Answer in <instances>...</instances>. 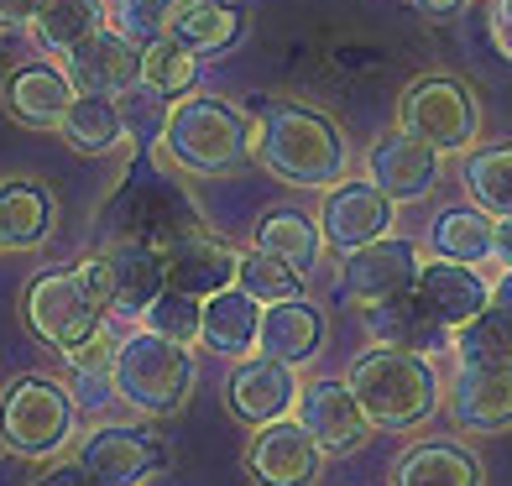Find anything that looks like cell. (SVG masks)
Wrapping results in <instances>:
<instances>
[{"mask_svg": "<svg viewBox=\"0 0 512 486\" xmlns=\"http://www.w3.org/2000/svg\"><path fill=\"white\" fill-rule=\"evenodd\" d=\"M262 121L251 126V157L272 178L293 189H330L345 173V131L309 105H256Z\"/></svg>", "mask_w": 512, "mask_h": 486, "instance_id": "obj_1", "label": "cell"}, {"mask_svg": "<svg viewBox=\"0 0 512 486\" xmlns=\"http://www.w3.org/2000/svg\"><path fill=\"white\" fill-rule=\"evenodd\" d=\"M100 230H105V241H142V246L162 251L178 236L199 230V210H194V199L152 162V152H136L126 178L115 183V194L105 199Z\"/></svg>", "mask_w": 512, "mask_h": 486, "instance_id": "obj_2", "label": "cell"}, {"mask_svg": "<svg viewBox=\"0 0 512 486\" xmlns=\"http://www.w3.org/2000/svg\"><path fill=\"white\" fill-rule=\"evenodd\" d=\"M345 387L361 403L371 429H413L439 408V377L429 356L392 351V345H371L351 361Z\"/></svg>", "mask_w": 512, "mask_h": 486, "instance_id": "obj_3", "label": "cell"}, {"mask_svg": "<svg viewBox=\"0 0 512 486\" xmlns=\"http://www.w3.org/2000/svg\"><path fill=\"white\" fill-rule=\"evenodd\" d=\"M162 147L189 173H230L251 157V121L209 95H178L162 121Z\"/></svg>", "mask_w": 512, "mask_h": 486, "instance_id": "obj_4", "label": "cell"}, {"mask_svg": "<svg viewBox=\"0 0 512 486\" xmlns=\"http://www.w3.org/2000/svg\"><path fill=\"white\" fill-rule=\"evenodd\" d=\"M194 387V356L189 345H173L152 330H136L115 345V398L131 403L147 419H168L183 408Z\"/></svg>", "mask_w": 512, "mask_h": 486, "instance_id": "obj_5", "label": "cell"}, {"mask_svg": "<svg viewBox=\"0 0 512 486\" xmlns=\"http://www.w3.org/2000/svg\"><path fill=\"white\" fill-rule=\"evenodd\" d=\"M398 131L429 142L439 157L445 152H471L476 131H481L476 95L455 74H418L398 95Z\"/></svg>", "mask_w": 512, "mask_h": 486, "instance_id": "obj_6", "label": "cell"}, {"mask_svg": "<svg viewBox=\"0 0 512 486\" xmlns=\"http://www.w3.org/2000/svg\"><path fill=\"white\" fill-rule=\"evenodd\" d=\"M74 434V398L53 377H16L0 398V439L11 445V455L48 460L63 450V439Z\"/></svg>", "mask_w": 512, "mask_h": 486, "instance_id": "obj_7", "label": "cell"}, {"mask_svg": "<svg viewBox=\"0 0 512 486\" xmlns=\"http://www.w3.org/2000/svg\"><path fill=\"white\" fill-rule=\"evenodd\" d=\"M21 319L53 351H74L79 340H89L105 324V309L84 288L79 267H53V272H42L27 283V293H21Z\"/></svg>", "mask_w": 512, "mask_h": 486, "instance_id": "obj_8", "label": "cell"}, {"mask_svg": "<svg viewBox=\"0 0 512 486\" xmlns=\"http://www.w3.org/2000/svg\"><path fill=\"white\" fill-rule=\"evenodd\" d=\"M79 277L105 314H142L162 293V257L142 241H105V251L79 262Z\"/></svg>", "mask_w": 512, "mask_h": 486, "instance_id": "obj_9", "label": "cell"}, {"mask_svg": "<svg viewBox=\"0 0 512 486\" xmlns=\"http://www.w3.org/2000/svg\"><path fill=\"white\" fill-rule=\"evenodd\" d=\"M79 466L100 486H142L168 466V439L147 424H105L79 445Z\"/></svg>", "mask_w": 512, "mask_h": 486, "instance_id": "obj_10", "label": "cell"}, {"mask_svg": "<svg viewBox=\"0 0 512 486\" xmlns=\"http://www.w3.org/2000/svg\"><path fill=\"white\" fill-rule=\"evenodd\" d=\"M418 267H424L418 246L387 230V236L366 241L356 251H345V262H340V293L351 298V304L371 309V304H382V298H392V293H408Z\"/></svg>", "mask_w": 512, "mask_h": 486, "instance_id": "obj_11", "label": "cell"}, {"mask_svg": "<svg viewBox=\"0 0 512 486\" xmlns=\"http://www.w3.org/2000/svg\"><path fill=\"white\" fill-rule=\"evenodd\" d=\"M319 466H324V455L298 419L262 424L251 439V450H246V471L256 486H314Z\"/></svg>", "mask_w": 512, "mask_h": 486, "instance_id": "obj_12", "label": "cell"}, {"mask_svg": "<svg viewBox=\"0 0 512 486\" xmlns=\"http://www.w3.org/2000/svg\"><path fill=\"white\" fill-rule=\"evenodd\" d=\"M366 183L371 189H382L392 204H408V199H424L434 194V183H439V152L429 142H418V136L408 131H387L371 142L366 152Z\"/></svg>", "mask_w": 512, "mask_h": 486, "instance_id": "obj_13", "label": "cell"}, {"mask_svg": "<svg viewBox=\"0 0 512 486\" xmlns=\"http://www.w3.org/2000/svg\"><path fill=\"white\" fill-rule=\"evenodd\" d=\"M298 424H304V434L319 445V455H351L366 445V413L361 403L351 398V387L345 382H309L298 387Z\"/></svg>", "mask_w": 512, "mask_h": 486, "instance_id": "obj_14", "label": "cell"}, {"mask_svg": "<svg viewBox=\"0 0 512 486\" xmlns=\"http://www.w3.org/2000/svg\"><path fill=\"white\" fill-rule=\"evenodd\" d=\"M162 257V288L173 293H189V298H209L236 283V246H225L220 236H209V230H189V236H178L173 246L157 251Z\"/></svg>", "mask_w": 512, "mask_h": 486, "instance_id": "obj_15", "label": "cell"}, {"mask_svg": "<svg viewBox=\"0 0 512 486\" xmlns=\"http://www.w3.org/2000/svg\"><path fill=\"white\" fill-rule=\"evenodd\" d=\"M392 199L382 189H371V183H330V194H324V210H319V236L324 246L335 251H356L366 241H377L392 230Z\"/></svg>", "mask_w": 512, "mask_h": 486, "instance_id": "obj_16", "label": "cell"}, {"mask_svg": "<svg viewBox=\"0 0 512 486\" xmlns=\"http://www.w3.org/2000/svg\"><path fill=\"white\" fill-rule=\"evenodd\" d=\"M68 58V84L79 89V95H105L115 100L121 89H136L142 84V42H131L121 32L100 27L95 37H84Z\"/></svg>", "mask_w": 512, "mask_h": 486, "instance_id": "obj_17", "label": "cell"}, {"mask_svg": "<svg viewBox=\"0 0 512 486\" xmlns=\"http://www.w3.org/2000/svg\"><path fill=\"white\" fill-rule=\"evenodd\" d=\"M225 403H230V413H236L241 424L262 429V424L288 419V413H293V403H298V377H293V366L272 361V356H251V361H241L236 372H230Z\"/></svg>", "mask_w": 512, "mask_h": 486, "instance_id": "obj_18", "label": "cell"}, {"mask_svg": "<svg viewBox=\"0 0 512 486\" xmlns=\"http://www.w3.org/2000/svg\"><path fill=\"white\" fill-rule=\"evenodd\" d=\"M366 335L377 340V345H392V351H413V356H439V351H450V330L424 309V298H418L413 288L382 298V304H371V309H366Z\"/></svg>", "mask_w": 512, "mask_h": 486, "instance_id": "obj_19", "label": "cell"}, {"mask_svg": "<svg viewBox=\"0 0 512 486\" xmlns=\"http://www.w3.org/2000/svg\"><path fill=\"white\" fill-rule=\"evenodd\" d=\"M413 293L424 298V309L445 324V330H460L471 314H481L486 304H492V283L476 272V267H465V262H424L413 277Z\"/></svg>", "mask_w": 512, "mask_h": 486, "instance_id": "obj_20", "label": "cell"}, {"mask_svg": "<svg viewBox=\"0 0 512 486\" xmlns=\"http://www.w3.org/2000/svg\"><path fill=\"white\" fill-rule=\"evenodd\" d=\"M324 345V314L304 298H283V304H262V324H256V351L283 361V366H304Z\"/></svg>", "mask_w": 512, "mask_h": 486, "instance_id": "obj_21", "label": "cell"}, {"mask_svg": "<svg viewBox=\"0 0 512 486\" xmlns=\"http://www.w3.org/2000/svg\"><path fill=\"white\" fill-rule=\"evenodd\" d=\"M450 413L471 434H502L512 429V372H465L450 387Z\"/></svg>", "mask_w": 512, "mask_h": 486, "instance_id": "obj_22", "label": "cell"}, {"mask_svg": "<svg viewBox=\"0 0 512 486\" xmlns=\"http://www.w3.org/2000/svg\"><path fill=\"white\" fill-rule=\"evenodd\" d=\"M256 324H262V304L251 293H241L236 283L209 293L199 304V340L220 356H246L256 351Z\"/></svg>", "mask_w": 512, "mask_h": 486, "instance_id": "obj_23", "label": "cell"}, {"mask_svg": "<svg viewBox=\"0 0 512 486\" xmlns=\"http://www.w3.org/2000/svg\"><path fill=\"white\" fill-rule=\"evenodd\" d=\"M68 105H74V84L53 63H27L6 79V110L21 126H58Z\"/></svg>", "mask_w": 512, "mask_h": 486, "instance_id": "obj_24", "label": "cell"}, {"mask_svg": "<svg viewBox=\"0 0 512 486\" xmlns=\"http://www.w3.org/2000/svg\"><path fill=\"white\" fill-rule=\"evenodd\" d=\"M392 486H486V476H481V460L465 445L429 439V445H413L398 460Z\"/></svg>", "mask_w": 512, "mask_h": 486, "instance_id": "obj_25", "label": "cell"}, {"mask_svg": "<svg viewBox=\"0 0 512 486\" xmlns=\"http://www.w3.org/2000/svg\"><path fill=\"white\" fill-rule=\"evenodd\" d=\"M450 351L465 372H512V314L486 304L460 330H450Z\"/></svg>", "mask_w": 512, "mask_h": 486, "instance_id": "obj_26", "label": "cell"}, {"mask_svg": "<svg viewBox=\"0 0 512 486\" xmlns=\"http://www.w3.org/2000/svg\"><path fill=\"white\" fill-rule=\"evenodd\" d=\"M53 230V199L42 183L16 178L0 183V246L11 251H37Z\"/></svg>", "mask_w": 512, "mask_h": 486, "instance_id": "obj_27", "label": "cell"}, {"mask_svg": "<svg viewBox=\"0 0 512 486\" xmlns=\"http://www.w3.org/2000/svg\"><path fill=\"white\" fill-rule=\"evenodd\" d=\"M63 361H68V372H74V387H68L74 408H89V413L110 408V398H115V335H110V324H100V330L89 340H79L74 351H63Z\"/></svg>", "mask_w": 512, "mask_h": 486, "instance_id": "obj_28", "label": "cell"}, {"mask_svg": "<svg viewBox=\"0 0 512 486\" xmlns=\"http://www.w3.org/2000/svg\"><path fill=\"white\" fill-rule=\"evenodd\" d=\"M168 37L189 53H225L241 37V11L225 0H178L168 16Z\"/></svg>", "mask_w": 512, "mask_h": 486, "instance_id": "obj_29", "label": "cell"}, {"mask_svg": "<svg viewBox=\"0 0 512 486\" xmlns=\"http://www.w3.org/2000/svg\"><path fill=\"white\" fill-rule=\"evenodd\" d=\"M319 246H324V236H319V225L304 210H267L262 220H256V251L277 257L283 267H293L298 277L314 272Z\"/></svg>", "mask_w": 512, "mask_h": 486, "instance_id": "obj_30", "label": "cell"}, {"mask_svg": "<svg viewBox=\"0 0 512 486\" xmlns=\"http://www.w3.org/2000/svg\"><path fill=\"white\" fill-rule=\"evenodd\" d=\"M429 246H434V257H445V262L476 267V262L492 257V215L476 210V204L439 210L434 225H429Z\"/></svg>", "mask_w": 512, "mask_h": 486, "instance_id": "obj_31", "label": "cell"}, {"mask_svg": "<svg viewBox=\"0 0 512 486\" xmlns=\"http://www.w3.org/2000/svg\"><path fill=\"white\" fill-rule=\"evenodd\" d=\"M105 27V16H100V0H37V11H32V32L42 48H53V53H74L84 37H95Z\"/></svg>", "mask_w": 512, "mask_h": 486, "instance_id": "obj_32", "label": "cell"}, {"mask_svg": "<svg viewBox=\"0 0 512 486\" xmlns=\"http://www.w3.org/2000/svg\"><path fill=\"white\" fill-rule=\"evenodd\" d=\"M460 178H465V194H471L476 210H486L492 220L512 215V142L471 152Z\"/></svg>", "mask_w": 512, "mask_h": 486, "instance_id": "obj_33", "label": "cell"}, {"mask_svg": "<svg viewBox=\"0 0 512 486\" xmlns=\"http://www.w3.org/2000/svg\"><path fill=\"white\" fill-rule=\"evenodd\" d=\"M58 131H63V142L79 147V152H105V147H115L126 136V121H121V110H115V100L74 95V105L63 110Z\"/></svg>", "mask_w": 512, "mask_h": 486, "instance_id": "obj_34", "label": "cell"}, {"mask_svg": "<svg viewBox=\"0 0 512 486\" xmlns=\"http://www.w3.org/2000/svg\"><path fill=\"white\" fill-rule=\"evenodd\" d=\"M142 84L157 89V95H183V89L199 84V53H189L183 42H173L168 32H162L157 42H147L142 48Z\"/></svg>", "mask_w": 512, "mask_h": 486, "instance_id": "obj_35", "label": "cell"}, {"mask_svg": "<svg viewBox=\"0 0 512 486\" xmlns=\"http://www.w3.org/2000/svg\"><path fill=\"white\" fill-rule=\"evenodd\" d=\"M236 288L251 293L256 304H283V298H304V277L283 267L267 251H241L236 257Z\"/></svg>", "mask_w": 512, "mask_h": 486, "instance_id": "obj_36", "label": "cell"}, {"mask_svg": "<svg viewBox=\"0 0 512 486\" xmlns=\"http://www.w3.org/2000/svg\"><path fill=\"white\" fill-rule=\"evenodd\" d=\"M199 304H204V298H189V293L162 288L152 304L142 309V319H147L152 335L173 340V345H194V340H199Z\"/></svg>", "mask_w": 512, "mask_h": 486, "instance_id": "obj_37", "label": "cell"}, {"mask_svg": "<svg viewBox=\"0 0 512 486\" xmlns=\"http://www.w3.org/2000/svg\"><path fill=\"white\" fill-rule=\"evenodd\" d=\"M173 6H178V0H110V11H105L110 21H105V27L147 48V42H157L162 32H168Z\"/></svg>", "mask_w": 512, "mask_h": 486, "instance_id": "obj_38", "label": "cell"}, {"mask_svg": "<svg viewBox=\"0 0 512 486\" xmlns=\"http://www.w3.org/2000/svg\"><path fill=\"white\" fill-rule=\"evenodd\" d=\"M486 32H492V48L502 58H512V0H492V11H486Z\"/></svg>", "mask_w": 512, "mask_h": 486, "instance_id": "obj_39", "label": "cell"}, {"mask_svg": "<svg viewBox=\"0 0 512 486\" xmlns=\"http://www.w3.org/2000/svg\"><path fill=\"white\" fill-rule=\"evenodd\" d=\"M32 486H100L95 476H89L79 460H63V466H53V471H42Z\"/></svg>", "mask_w": 512, "mask_h": 486, "instance_id": "obj_40", "label": "cell"}, {"mask_svg": "<svg viewBox=\"0 0 512 486\" xmlns=\"http://www.w3.org/2000/svg\"><path fill=\"white\" fill-rule=\"evenodd\" d=\"M492 257H497L502 267H512V215L492 220Z\"/></svg>", "mask_w": 512, "mask_h": 486, "instance_id": "obj_41", "label": "cell"}, {"mask_svg": "<svg viewBox=\"0 0 512 486\" xmlns=\"http://www.w3.org/2000/svg\"><path fill=\"white\" fill-rule=\"evenodd\" d=\"M0 486H32L27 455H6V460H0Z\"/></svg>", "mask_w": 512, "mask_h": 486, "instance_id": "obj_42", "label": "cell"}, {"mask_svg": "<svg viewBox=\"0 0 512 486\" xmlns=\"http://www.w3.org/2000/svg\"><path fill=\"white\" fill-rule=\"evenodd\" d=\"M37 0H0V27H21V21H32Z\"/></svg>", "mask_w": 512, "mask_h": 486, "instance_id": "obj_43", "label": "cell"}, {"mask_svg": "<svg viewBox=\"0 0 512 486\" xmlns=\"http://www.w3.org/2000/svg\"><path fill=\"white\" fill-rule=\"evenodd\" d=\"M492 304H497V309H507V314H512V267H507V272H502V277H497V283H492Z\"/></svg>", "mask_w": 512, "mask_h": 486, "instance_id": "obj_44", "label": "cell"}, {"mask_svg": "<svg viewBox=\"0 0 512 486\" xmlns=\"http://www.w3.org/2000/svg\"><path fill=\"white\" fill-rule=\"evenodd\" d=\"M429 16H445V11H455V6H465V0H418Z\"/></svg>", "mask_w": 512, "mask_h": 486, "instance_id": "obj_45", "label": "cell"}]
</instances>
